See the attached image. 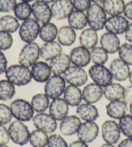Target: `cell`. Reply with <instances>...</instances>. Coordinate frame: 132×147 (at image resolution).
<instances>
[{"label": "cell", "instance_id": "1", "mask_svg": "<svg viewBox=\"0 0 132 147\" xmlns=\"http://www.w3.org/2000/svg\"><path fill=\"white\" fill-rule=\"evenodd\" d=\"M5 76L7 80L18 86L28 85L32 79L31 70L22 65H10L5 72Z\"/></svg>", "mask_w": 132, "mask_h": 147}, {"label": "cell", "instance_id": "2", "mask_svg": "<svg viewBox=\"0 0 132 147\" xmlns=\"http://www.w3.org/2000/svg\"><path fill=\"white\" fill-rule=\"evenodd\" d=\"M13 117L18 121L27 122L34 117V110L28 101L17 99L13 101L10 105Z\"/></svg>", "mask_w": 132, "mask_h": 147}, {"label": "cell", "instance_id": "3", "mask_svg": "<svg viewBox=\"0 0 132 147\" xmlns=\"http://www.w3.org/2000/svg\"><path fill=\"white\" fill-rule=\"evenodd\" d=\"M86 17L90 27L96 31L103 29L106 22V13L101 5L94 3L86 11Z\"/></svg>", "mask_w": 132, "mask_h": 147}, {"label": "cell", "instance_id": "4", "mask_svg": "<svg viewBox=\"0 0 132 147\" xmlns=\"http://www.w3.org/2000/svg\"><path fill=\"white\" fill-rule=\"evenodd\" d=\"M40 57V48L35 42L26 43L23 47L18 57L20 65L30 67L36 63Z\"/></svg>", "mask_w": 132, "mask_h": 147}, {"label": "cell", "instance_id": "5", "mask_svg": "<svg viewBox=\"0 0 132 147\" xmlns=\"http://www.w3.org/2000/svg\"><path fill=\"white\" fill-rule=\"evenodd\" d=\"M8 131L10 140L15 144L23 146L29 141L30 133L28 127L22 121L17 120L12 122Z\"/></svg>", "mask_w": 132, "mask_h": 147}, {"label": "cell", "instance_id": "6", "mask_svg": "<svg viewBox=\"0 0 132 147\" xmlns=\"http://www.w3.org/2000/svg\"><path fill=\"white\" fill-rule=\"evenodd\" d=\"M40 25L39 22L34 18L23 21L21 24L19 35L21 39L26 43H32L39 34Z\"/></svg>", "mask_w": 132, "mask_h": 147}, {"label": "cell", "instance_id": "7", "mask_svg": "<svg viewBox=\"0 0 132 147\" xmlns=\"http://www.w3.org/2000/svg\"><path fill=\"white\" fill-rule=\"evenodd\" d=\"M90 77L97 85L106 87L112 83L113 76L110 69L104 65H94L88 70Z\"/></svg>", "mask_w": 132, "mask_h": 147}, {"label": "cell", "instance_id": "8", "mask_svg": "<svg viewBox=\"0 0 132 147\" xmlns=\"http://www.w3.org/2000/svg\"><path fill=\"white\" fill-rule=\"evenodd\" d=\"M66 88V81L60 75H54L50 78L44 85V94L49 99L59 98Z\"/></svg>", "mask_w": 132, "mask_h": 147}, {"label": "cell", "instance_id": "9", "mask_svg": "<svg viewBox=\"0 0 132 147\" xmlns=\"http://www.w3.org/2000/svg\"><path fill=\"white\" fill-rule=\"evenodd\" d=\"M66 82L76 86L84 85L88 81V76L86 72L81 67L70 66L63 74Z\"/></svg>", "mask_w": 132, "mask_h": 147}, {"label": "cell", "instance_id": "10", "mask_svg": "<svg viewBox=\"0 0 132 147\" xmlns=\"http://www.w3.org/2000/svg\"><path fill=\"white\" fill-rule=\"evenodd\" d=\"M33 123L37 129L41 130L47 134H52L57 129L56 120L51 114L46 113H38L34 116Z\"/></svg>", "mask_w": 132, "mask_h": 147}, {"label": "cell", "instance_id": "11", "mask_svg": "<svg viewBox=\"0 0 132 147\" xmlns=\"http://www.w3.org/2000/svg\"><path fill=\"white\" fill-rule=\"evenodd\" d=\"M72 0H55L51 6L52 16L57 20H65L73 12Z\"/></svg>", "mask_w": 132, "mask_h": 147}, {"label": "cell", "instance_id": "12", "mask_svg": "<svg viewBox=\"0 0 132 147\" xmlns=\"http://www.w3.org/2000/svg\"><path fill=\"white\" fill-rule=\"evenodd\" d=\"M129 24L128 20L125 16L116 15L107 18L104 27L108 32L120 35L125 33Z\"/></svg>", "mask_w": 132, "mask_h": 147}, {"label": "cell", "instance_id": "13", "mask_svg": "<svg viewBox=\"0 0 132 147\" xmlns=\"http://www.w3.org/2000/svg\"><path fill=\"white\" fill-rule=\"evenodd\" d=\"M121 133L119 125L115 121H106L102 125V136L106 143H117L121 138Z\"/></svg>", "mask_w": 132, "mask_h": 147}, {"label": "cell", "instance_id": "14", "mask_svg": "<svg viewBox=\"0 0 132 147\" xmlns=\"http://www.w3.org/2000/svg\"><path fill=\"white\" fill-rule=\"evenodd\" d=\"M99 128L96 123L86 121L81 123L77 134L79 140L86 143H89L96 140L99 135Z\"/></svg>", "mask_w": 132, "mask_h": 147}, {"label": "cell", "instance_id": "15", "mask_svg": "<svg viewBox=\"0 0 132 147\" xmlns=\"http://www.w3.org/2000/svg\"><path fill=\"white\" fill-rule=\"evenodd\" d=\"M32 12L34 18L43 25L50 23L53 17L51 8L41 0H36L33 3L32 5Z\"/></svg>", "mask_w": 132, "mask_h": 147}, {"label": "cell", "instance_id": "16", "mask_svg": "<svg viewBox=\"0 0 132 147\" xmlns=\"http://www.w3.org/2000/svg\"><path fill=\"white\" fill-rule=\"evenodd\" d=\"M110 71L113 78L117 81H125L130 74L129 65L125 61L119 59H115L111 62L110 65Z\"/></svg>", "mask_w": 132, "mask_h": 147}, {"label": "cell", "instance_id": "17", "mask_svg": "<svg viewBox=\"0 0 132 147\" xmlns=\"http://www.w3.org/2000/svg\"><path fill=\"white\" fill-rule=\"evenodd\" d=\"M70 58L71 63L79 67H84L91 61L90 52L84 47L79 46L73 48L70 52Z\"/></svg>", "mask_w": 132, "mask_h": 147}, {"label": "cell", "instance_id": "18", "mask_svg": "<svg viewBox=\"0 0 132 147\" xmlns=\"http://www.w3.org/2000/svg\"><path fill=\"white\" fill-rule=\"evenodd\" d=\"M69 105L64 99L58 98L53 99L49 106V113L56 121H62L67 116Z\"/></svg>", "mask_w": 132, "mask_h": 147}, {"label": "cell", "instance_id": "19", "mask_svg": "<svg viewBox=\"0 0 132 147\" xmlns=\"http://www.w3.org/2000/svg\"><path fill=\"white\" fill-rule=\"evenodd\" d=\"M104 89L95 83H90L82 92L83 99L87 103L94 104L98 102L104 95Z\"/></svg>", "mask_w": 132, "mask_h": 147}, {"label": "cell", "instance_id": "20", "mask_svg": "<svg viewBox=\"0 0 132 147\" xmlns=\"http://www.w3.org/2000/svg\"><path fill=\"white\" fill-rule=\"evenodd\" d=\"M31 73L32 78L36 82L44 83L51 77V69L46 62L38 61L32 67Z\"/></svg>", "mask_w": 132, "mask_h": 147}, {"label": "cell", "instance_id": "21", "mask_svg": "<svg viewBox=\"0 0 132 147\" xmlns=\"http://www.w3.org/2000/svg\"><path fill=\"white\" fill-rule=\"evenodd\" d=\"M81 125L80 118L75 115H69L63 119L60 123V131L64 136H72L77 132Z\"/></svg>", "mask_w": 132, "mask_h": 147}, {"label": "cell", "instance_id": "22", "mask_svg": "<svg viewBox=\"0 0 132 147\" xmlns=\"http://www.w3.org/2000/svg\"><path fill=\"white\" fill-rule=\"evenodd\" d=\"M101 47L108 54H115L119 51L121 47V41L117 35L111 32H105L100 39Z\"/></svg>", "mask_w": 132, "mask_h": 147}, {"label": "cell", "instance_id": "23", "mask_svg": "<svg viewBox=\"0 0 132 147\" xmlns=\"http://www.w3.org/2000/svg\"><path fill=\"white\" fill-rule=\"evenodd\" d=\"M70 56L66 54L61 53L52 59L49 65L54 75H61L64 74L70 67Z\"/></svg>", "mask_w": 132, "mask_h": 147}, {"label": "cell", "instance_id": "24", "mask_svg": "<svg viewBox=\"0 0 132 147\" xmlns=\"http://www.w3.org/2000/svg\"><path fill=\"white\" fill-rule=\"evenodd\" d=\"M106 109L108 116L115 119H120L127 114L128 106L124 101L116 100L108 104Z\"/></svg>", "mask_w": 132, "mask_h": 147}, {"label": "cell", "instance_id": "25", "mask_svg": "<svg viewBox=\"0 0 132 147\" xmlns=\"http://www.w3.org/2000/svg\"><path fill=\"white\" fill-rule=\"evenodd\" d=\"M76 113L79 118L85 121H94L99 117L98 109L90 103H82L77 107Z\"/></svg>", "mask_w": 132, "mask_h": 147}, {"label": "cell", "instance_id": "26", "mask_svg": "<svg viewBox=\"0 0 132 147\" xmlns=\"http://www.w3.org/2000/svg\"><path fill=\"white\" fill-rule=\"evenodd\" d=\"M61 45L56 41L47 42L40 49V57L45 61H51L62 52Z\"/></svg>", "mask_w": 132, "mask_h": 147}, {"label": "cell", "instance_id": "27", "mask_svg": "<svg viewBox=\"0 0 132 147\" xmlns=\"http://www.w3.org/2000/svg\"><path fill=\"white\" fill-rule=\"evenodd\" d=\"M63 96L65 100L71 107H78L83 99L81 89L78 86L72 85L66 87Z\"/></svg>", "mask_w": 132, "mask_h": 147}, {"label": "cell", "instance_id": "28", "mask_svg": "<svg viewBox=\"0 0 132 147\" xmlns=\"http://www.w3.org/2000/svg\"><path fill=\"white\" fill-rule=\"evenodd\" d=\"M79 42L82 47L87 49L96 47L98 42V35L96 30L88 28L82 31L79 36Z\"/></svg>", "mask_w": 132, "mask_h": 147}, {"label": "cell", "instance_id": "29", "mask_svg": "<svg viewBox=\"0 0 132 147\" xmlns=\"http://www.w3.org/2000/svg\"><path fill=\"white\" fill-rule=\"evenodd\" d=\"M76 33L70 26H63L58 30L57 40L63 46L70 47L75 43Z\"/></svg>", "mask_w": 132, "mask_h": 147}, {"label": "cell", "instance_id": "30", "mask_svg": "<svg viewBox=\"0 0 132 147\" xmlns=\"http://www.w3.org/2000/svg\"><path fill=\"white\" fill-rule=\"evenodd\" d=\"M125 88L119 83H112L104 87L103 94L106 99L110 101L123 99Z\"/></svg>", "mask_w": 132, "mask_h": 147}, {"label": "cell", "instance_id": "31", "mask_svg": "<svg viewBox=\"0 0 132 147\" xmlns=\"http://www.w3.org/2000/svg\"><path fill=\"white\" fill-rule=\"evenodd\" d=\"M68 24L74 30H82L88 24L86 14L83 12L73 11L68 18Z\"/></svg>", "mask_w": 132, "mask_h": 147}, {"label": "cell", "instance_id": "32", "mask_svg": "<svg viewBox=\"0 0 132 147\" xmlns=\"http://www.w3.org/2000/svg\"><path fill=\"white\" fill-rule=\"evenodd\" d=\"M58 30H59L54 23H48L43 24L39 30V38L45 43L54 41L55 38H57Z\"/></svg>", "mask_w": 132, "mask_h": 147}, {"label": "cell", "instance_id": "33", "mask_svg": "<svg viewBox=\"0 0 132 147\" xmlns=\"http://www.w3.org/2000/svg\"><path fill=\"white\" fill-rule=\"evenodd\" d=\"M125 3L123 0H105L102 4L105 12L108 15H121L124 12Z\"/></svg>", "mask_w": 132, "mask_h": 147}, {"label": "cell", "instance_id": "34", "mask_svg": "<svg viewBox=\"0 0 132 147\" xmlns=\"http://www.w3.org/2000/svg\"><path fill=\"white\" fill-rule=\"evenodd\" d=\"M31 105L34 112L38 113L44 112L50 106L48 97L43 93L37 94L32 98Z\"/></svg>", "mask_w": 132, "mask_h": 147}, {"label": "cell", "instance_id": "35", "mask_svg": "<svg viewBox=\"0 0 132 147\" xmlns=\"http://www.w3.org/2000/svg\"><path fill=\"white\" fill-rule=\"evenodd\" d=\"M20 25L16 18L11 15H5L0 18V28L9 33H14L19 29Z\"/></svg>", "mask_w": 132, "mask_h": 147}, {"label": "cell", "instance_id": "36", "mask_svg": "<svg viewBox=\"0 0 132 147\" xmlns=\"http://www.w3.org/2000/svg\"><path fill=\"white\" fill-rule=\"evenodd\" d=\"M48 134L36 129L31 132L29 142L33 147H45L48 142Z\"/></svg>", "mask_w": 132, "mask_h": 147}, {"label": "cell", "instance_id": "37", "mask_svg": "<svg viewBox=\"0 0 132 147\" xmlns=\"http://www.w3.org/2000/svg\"><path fill=\"white\" fill-rule=\"evenodd\" d=\"M15 94L14 84L7 80L0 81V100L9 101Z\"/></svg>", "mask_w": 132, "mask_h": 147}, {"label": "cell", "instance_id": "38", "mask_svg": "<svg viewBox=\"0 0 132 147\" xmlns=\"http://www.w3.org/2000/svg\"><path fill=\"white\" fill-rule=\"evenodd\" d=\"M15 17L21 21H25L30 18L32 12V5L28 3L20 2L17 3L14 9Z\"/></svg>", "mask_w": 132, "mask_h": 147}, {"label": "cell", "instance_id": "39", "mask_svg": "<svg viewBox=\"0 0 132 147\" xmlns=\"http://www.w3.org/2000/svg\"><path fill=\"white\" fill-rule=\"evenodd\" d=\"M91 61L95 65H104L108 61V53L101 47H96L90 51Z\"/></svg>", "mask_w": 132, "mask_h": 147}, {"label": "cell", "instance_id": "40", "mask_svg": "<svg viewBox=\"0 0 132 147\" xmlns=\"http://www.w3.org/2000/svg\"><path fill=\"white\" fill-rule=\"evenodd\" d=\"M121 132L128 138H132V115L126 114L119 122Z\"/></svg>", "mask_w": 132, "mask_h": 147}, {"label": "cell", "instance_id": "41", "mask_svg": "<svg viewBox=\"0 0 132 147\" xmlns=\"http://www.w3.org/2000/svg\"><path fill=\"white\" fill-rule=\"evenodd\" d=\"M119 58L128 65L132 66V45L124 43L119 50Z\"/></svg>", "mask_w": 132, "mask_h": 147}, {"label": "cell", "instance_id": "42", "mask_svg": "<svg viewBox=\"0 0 132 147\" xmlns=\"http://www.w3.org/2000/svg\"><path fill=\"white\" fill-rule=\"evenodd\" d=\"M14 39L10 33L4 30H0V51L9 50L13 45Z\"/></svg>", "mask_w": 132, "mask_h": 147}, {"label": "cell", "instance_id": "43", "mask_svg": "<svg viewBox=\"0 0 132 147\" xmlns=\"http://www.w3.org/2000/svg\"><path fill=\"white\" fill-rule=\"evenodd\" d=\"M12 116L10 107L7 105L0 103V124H8L11 121Z\"/></svg>", "mask_w": 132, "mask_h": 147}, {"label": "cell", "instance_id": "44", "mask_svg": "<svg viewBox=\"0 0 132 147\" xmlns=\"http://www.w3.org/2000/svg\"><path fill=\"white\" fill-rule=\"evenodd\" d=\"M48 147H68L65 139L59 134H52L48 138Z\"/></svg>", "mask_w": 132, "mask_h": 147}, {"label": "cell", "instance_id": "45", "mask_svg": "<svg viewBox=\"0 0 132 147\" xmlns=\"http://www.w3.org/2000/svg\"><path fill=\"white\" fill-rule=\"evenodd\" d=\"M16 5V0H0V12L7 13L14 11Z\"/></svg>", "mask_w": 132, "mask_h": 147}, {"label": "cell", "instance_id": "46", "mask_svg": "<svg viewBox=\"0 0 132 147\" xmlns=\"http://www.w3.org/2000/svg\"><path fill=\"white\" fill-rule=\"evenodd\" d=\"M74 9L77 11H87L91 5V0H73Z\"/></svg>", "mask_w": 132, "mask_h": 147}, {"label": "cell", "instance_id": "47", "mask_svg": "<svg viewBox=\"0 0 132 147\" xmlns=\"http://www.w3.org/2000/svg\"><path fill=\"white\" fill-rule=\"evenodd\" d=\"M9 140V131L3 125L0 124V145H6Z\"/></svg>", "mask_w": 132, "mask_h": 147}, {"label": "cell", "instance_id": "48", "mask_svg": "<svg viewBox=\"0 0 132 147\" xmlns=\"http://www.w3.org/2000/svg\"><path fill=\"white\" fill-rule=\"evenodd\" d=\"M8 61L5 54L1 51H0V74L5 73L7 69Z\"/></svg>", "mask_w": 132, "mask_h": 147}, {"label": "cell", "instance_id": "49", "mask_svg": "<svg viewBox=\"0 0 132 147\" xmlns=\"http://www.w3.org/2000/svg\"><path fill=\"white\" fill-rule=\"evenodd\" d=\"M123 101L127 105H130L132 103V85L127 86L125 88Z\"/></svg>", "mask_w": 132, "mask_h": 147}, {"label": "cell", "instance_id": "50", "mask_svg": "<svg viewBox=\"0 0 132 147\" xmlns=\"http://www.w3.org/2000/svg\"><path fill=\"white\" fill-rule=\"evenodd\" d=\"M124 15L127 19L132 20V1L125 5Z\"/></svg>", "mask_w": 132, "mask_h": 147}, {"label": "cell", "instance_id": "51", "mask_svg": "<svg viewBox=\"0 0 132 147\" xmlns=\"http://www.w3.org/2000/svg\"><path fill=\"white\" fill-rule=\"evenodd\" d=\"M125 39L127 41L132 43V22L130 23L126 29L125 35Z\"/></svg>", "mask_w": 132, "mask_h": 147}, {"label": "cell", "instance_id": "52", "mask_svg": "<svg viewBox=\"0 0 132 147\" xmlns=\"http://www.w3.org/2000/svg\"><path fill=\"white\" fill-rule=\"evenodd\" d=\"M118 147H132V138H127L119 144Z\"/></svg>", "mask_w": 132, "mask_h": 147}, {"label": "cell", "instance_id": "53", "mask_svg": "<svg viewBox=\"0 0 132 147\" xmlns=\"http://www.w3.org/2000/svg\"><path fill=\"white\" fill-rule=\"evenodd\" d=\"M68 147H88V146L87 145V143L79 140L78 141H73Z\"/></svg>", "mask_w": 132, "mask_h": 147}, {"label": "cell", "instance_id": "54", "mask_svg": "<svg viewBox=\"0 0 132 147\" xmlns=\"http://www.w3.org/2000/svg\"><path fill=\"white\" fill-rule=\"evenodd\" d=\"M91 1H92L94 3L96 4H98L101 5V4H103L104 2L105 1V0H91Z\"/></svg>", "mask_w": 132, "mask_h": 147}, {"label": "cell", "instance_id": "55", "mask_svg": "<svg viewBox=\"0 0 132 147\" xmlns=\"http://www.w3.org/2000/svg\"><path fill=\"white\" fill-rule=\"evenodd\" d=\"M101 147H115L112 144H109V143H106L104 144V145H102Z\"/></svg>", "mask_w": 132, "mask_h": 147}, {"label": "cell", "instance_id": "56", "mask_svg": "<svg viewBox=\"0 0 132 147\" xmlns=\"http://www.w3.org/2000/svg\"><path fill=\"white\" fill-rule=\"evenodd\" d=\"M41 1L46 3L47 4H48V3H54L55 0H41Z\"/></svg>", "mask_w": 132, "mask_h": 147}, {"label": "cell", "instance_id": "57", "mask_svg": "<svg viewBox=\"0 0 132 147\" xmlns=\"http://www.w3.org/2000/svg\"><path fill=\"white\" fill-rule=\"evenodd\" d=\"M129 81H130V82L131 83V84L132 85V71L130 72V76H129Z\"/></svg>", "mask_w": 132, "mask_h": 147}, {"label": "cell", "instance_id": "58", "mask_svg": "<svg viewBox=\"0 0 132 147\" xmlns=\"http://www.w3.org/2000/svg\"><path fill=\"white\" fill-rule=\"evenodd\" d=\"M21 1L23 2H26V3H29V2H32L34 1V0H21Z\"/></svg>", "mask_w": 132, "mask_h": 147}, {"label": "cell", "instance_id": "59", "mask_svg": "<svg viewBox=\"0 0 132 147\" xmlns=\"http://www.w3.org/2000/svg\"><path fill=\"white\" fill-rule=\"evenodd\" d=\"M130 114L132 115V103L130 105Z\"/></svg>", "mask_w": 132, "mask_h": 147}, {"label": "cell", "instance_id": "60", "mask_svg": "<svg viewBox=\"0 0 132 147\" xmlns=\"http://www.w3.org/2000/svg\"><path fill=\"white\" fill-rule=\"evenodd\" d=\"M0 147H9L7 145H0Z\"/></svg>", "mask_w": 132, "mask_h": 147}]
</instances>
